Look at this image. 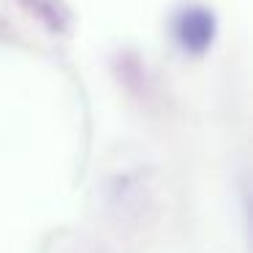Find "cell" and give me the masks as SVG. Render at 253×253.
I'll use <instances>...</instances> for the list:
<instances>
[{
  "label": "cell",
  "instance_id": "1",
  "mask_svg": "<svg viewBox=\"0 0 253 253\" xmlns=\"http://www.w3.org/2000/svg\"><path fill=\"white\" fill-rule=\"evenodd\" d=\"M215 33H218V19L204 6H188L174 19L177 44L191 55H204L212 46Z\"/></svg>",
  "mask_w": 253,
  "mask_h": 253
}]
</instances>
